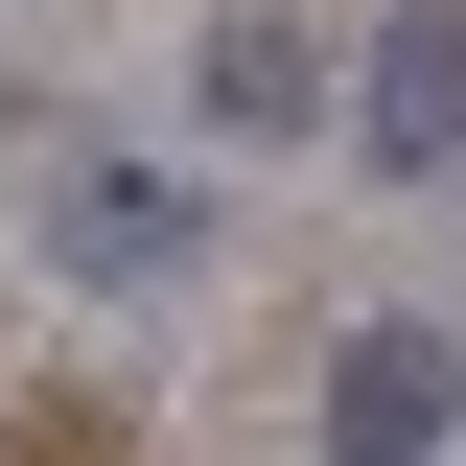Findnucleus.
<instances>
[{"label":"nucleus","instance_id":"4","mask_svg":"<svg viewBox=\"0 0 466 466\" xmlns=\"http://www.w3.org/2000/svg\"><path fill=\"white\" fill-rule=\"evenodd\" d=\"M187 70H210V116H233V140H303V116H327V47H303L280 0H233V24H210Z\"/></svg>","mask_w":466,"mask_h":466},{"label":"nucleus","instance_id":"2","mask_svg":"<svg viewBox=\"0 0 466 466\" xmlns=\"http://www.w3.org/2000/svg\"><path fill=\"white\" fill-rule=\"evenodd\" d=\"M466 443V327H350L327 350V466H443Z\"/></svg>","mask_w":466,"mask_h":466},{"label":"nucleus","instance_id":"3","mask_svg":"<svg viewBox=\"0 0 466 466\" xmlns=\"http://www.w3.org/2000/svg\"><path fill=\"white\" fill-rule=\"evenodd\" d=\"M350 140H373V187H443V164H466V0H397V24H373Z\"/></svg>","mask_w":466,"mask_h":466},{"label":"nucleus","instance_id":"1","mask_svg":"<svg viewBox=\"0 0 466 466\" xmlns=\"http://www.w3.org/2000/svg\"><path fill=\"white\" fill-rule=\"evenodd\" d=\"M24 233H47L70 303H164V280H210V187H164V164H70Z\"/></svg>","mask_w":466,"mask_h":466}]
</instances>
